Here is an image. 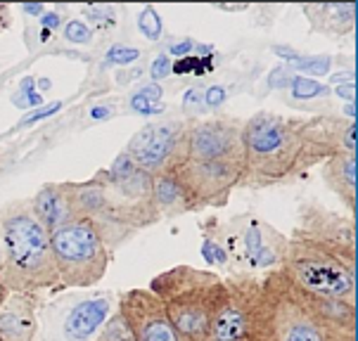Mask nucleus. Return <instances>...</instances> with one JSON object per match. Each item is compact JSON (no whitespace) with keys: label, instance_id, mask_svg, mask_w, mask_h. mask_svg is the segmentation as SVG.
<instances>
[{"label":"nucleus","instance_id":"obj_16","mask_svg":"<svg viewBox=\"0 0 358 341\" xmlns=\"http://www.w3.org/2000/svg\"><path fill=\"white\" fill-rule=\"evenodd\" d=\"M301 10H304L313 34H325L332 38H344V36L354 34L356 3H311Z\"/></svg>","mask_w":358,"mask_h":341},{"label":"nucleus","instance_id":"obj_34","mask_svg":"<svg viewBox=\"0 0 358 341\" xmlns=\"http://www.w3.org/2000/svg\"><path fill=\"white\" fill-rule=\"evenodd\" d=\"M8 296H10V291L3 287V282H0V306H3V303H5V298H8Z\"/></svg>","mask_w":358,"mask_h":341},{"label":"nucleus","instance_id":"obj_27","mask_svg":"<svg viewBox=\"0 0 358 341\" xmlns=\"http://www.w3.org/2000/svg\"><path fill=\"white\" fill-rule=\"evenodd\" d=\"M202 100H204V88L202 85H195V88H190L185 93V97H183V107L190 112V109H195V107H199L202 105Z\"/></svg>","mask_w":358,"mask_h":341},{"label":"nucleus","instance_id":"obj_20","mask_svg":"<svg viewBox=\"0 0 358 341\" xmlns=\"http://www.w3.org/2000/svg\"><path fill=\"white\" fill-rule=\"evenodd\" d=\"M289 88H292V95L296 100H313V97H323V95H330V88L318 81H311V78H304V76H294L289 81Z\"/></svg>","mask_w":358,"mask_h":341},{"label":"nucleus","instance_id":"obj_31","mask_svg":"<svg viewBox=\"0 0 358 341\" xmlns=\"http://www.w3.org/2000/svg\"><path fill=\"white\" fill-rule=\"evenodd\" d=\"M337 95H339V97L347 95V100H354V81H351V83L347 85V88H344V85H339V88H337Z\"/></svg>","mask_w":358,"mask_h":341},{"label":"nucleus","instance_id":"obj_15","mask_svg":"<svg viewBox=\"0 0 358 341\" xmlns=\"http://www.w3.org/2000/svg\"><path fill=\"white\" fill-rule=\"evenodd\" d=\"M38 294H10L0 306V341L38 339Z\"/></svg>","mask_w":358,"mask_h":341},{"label":"nucleus","instance_id":"obj_32","mask_svg":"<svg viewBox=\"0 0 358 341\" xmlns=\"http://www.w3.org/2000/svg\"><path fill=\"white\" fill-rule=\"evenodd\" d=\"M41 22H43L45 27H57V24H59L57 15H52V12H50V15H45V17H43V20H41Z\"/></svg>","mask_w":358,"mask_h":341},{"label":"nucleus","instance_id":"obj_28","mask_svg":"<svg viewBox=\"0 0 358 341\" xmlns=\"http://www.w3.org/2000/svg\"><path fill=\"white\" fill-rule=\"evenodd\" d=\"M10 24H12V8L5 3H0V34L8 31Z\"/></svg>","mask_w":358,"mask_h":341},{"label":"nucleus","instance_id":"obj_26","mask_svg":"<svg viewBox=\"0 0 358 341\" xmlns=\"http://www.w3.org/2000/svg\"><path fill=\"white\" fill-rule=\"evenodd\" d=\"M171 71H173V66H171V57H169V55H159V57L152 62V78H155V81L166 78Z\"/></svg>","mask_w":358,"mask_h":341},{"label":"nucleus","instance_id":"obj_4","mask_svg":"<svg viewBox=\"0 0 358 341\" xmlns=\"http://www.w3.org/2000/svg\"><path fill=\"white\" fill-rule=\"evenodd\" d=\"M76 197L81 216L93 221L109 252L162 221L152 202V175L138 168L126 152L90 180L76 182Z\"/></svg>","mask_w":358,"mask_h":341},{"label":"nucleus","instance_id":"obj_10","mask_svg":"<svg viewBox=\"0 0 358 341\" xmlns=\"http://www.w3.org/2000/svg\"><path fill=\"white\" fill-rule=\"evenodd\" d=\"M109 291L83 296H59L38 308V334L43 341H93L112 315Z\"/></svg>","mask_w":358,"mask_h":341},{"label":"nucleus","instance_id":"obj_13","mask_svg":"<svg viewBox=\"0 0 358 341\" xmlns=\"http://www.w3.org/2000/svg\"><path fill=\"white\" fill-rule=\"evenodd\" d=\"M117 313L136 341H180L162 301L148 287L121 291L117 298Z\"/></svg>","mask_w":358,"mask_h":341},{"label":"nucleus","instance_id":"obj_17","mask_svg":"<svg viewBox=\"0 0 358 341\" xmlns=\"http://www.w3.org/2000/svg\"><path fill=\"white\" fill-rule=\"evenodd\" d=\"M320 178L332 192L339 197V202L347 206L349 216L354 218L356 202H358V187H356V154L354 152H337L330 157L323 168H320Z\"/></svg>","mask_w":358,"mask_h":341},{"label":"nucleus","instance_id":"obj_23","mask_svg":"<svg viewBox=\"0 0 358 341\" xmlns=\"http://www.w3.org/2000/svg\"><path fill=\"white\" fill-rule=\"evenodd\" d=\"M138 57H141V50H138V48H129V45H114L107 50V59L114 64H129Z\"/></svg>","mask_w":358,"mask_h":341},{"label":"nucleus","instance_id":"obj_2","mask_svg":"<svg viewBox=\"0 0 358 341\" xmlns=\"http://www.w3.org/2000/svg\"><path fill=\"white\" fill-rule=\"evenodd\" d=\"M280 268L313 294L356 301V223L315 199L299 204Z\"/></svg>","mask_w":358,"mask_h":341},{"label":"nucleus","instance_id":"obj_6","mask_svg":"<svg viewBox=\"0 0 358 341\" xmlns=\"http://www.w3.org/2000/svg\"><path fill=\"white\" fill-rule=\"evenodd\" d=\"M180 341H209L211 325L228 296L226 277L195 266H173L150 280Z\"/></svg>","mask_w":358,"mask_h":341},{"label":"nucleus","instance_id":"obj_33","mask_svg":"<svg viewBox=\"0 0 358 341\" xmlns=\"http://www.w3.org/2000/svg\"><path fill=\"white\" fill-rule=\"evenodd\" d=\"M27 12H34V15H43V5H24Z\"/></svg>","mask_w":358,"mask_h":341},{"label":"nucleus","instance_id":"obj_29","mask_svg":"<svg viewBox=\"0 0 358 341\" xmlns=\"http://www.w3.org/2000/svg\"><path fill=\"white\" fill-rule=\"evenodd\" d=\"M138 95H141L143 100L152 102V100H159V97H162V88H159V85H145V88Z\"/></svg>","mask_w":358,"mask_h":341},{"label":"nucleus","instance_id":"obj_25","mask_svg":"<svg viewBox=\"0 0 358 341\" xmlns=\"http://www.w3.org/2000/svg\"><path fill=\"white\" fill-rule=\"evenodd\" d=\"M226 97H228V93H226V88L223 85H209V88L204 90V105L206 107H211V109H216V107H221L223 102H226Z\"/></svg>","mask_w":358,"mask_h":341},{"label":"nucleus","instance_id":"obj_19","mask_svg":"<svg viewBox=\"0 0 358 341\" xmlns=\"http://www.w3.org/2000/svg\"><path fill=\"white\" fill-rule=\"evenodd\" d=\"M93 341H136V339L131 337L129 327L124 325L121 315L114 310V313L105 320V325L100 327V332L93 337Z\"/></svg>","mask_w":358,"mask_h":341},{"label":"nucleus","instance_id":"obj_18","mask_svg":"<svg viewBox=\"0 0 358 341\" xmlns=\"http://www.w3.org/2000/svg\"><path fill=\"white\" fill-rule=\"evenodd\" d=\"M152 202H155L157 213H159V218H173V216L190 213L187 199L173 173L152 175Z\"/></svg>","mask_w":358,"mask_h":341},{"label":"nucleus","instance_id":"obj_12","mask_svg":"<svg viewBox=\"0 0 358 341\" xmlns=\"http://www.w3.org/2000/svg\"><path fill=\"white\" fill-rule=\"evenodd\" d=\"M226 284L228 296L211 325L209 341H250L259 301V275H233Z\"/></svg>","mask_w":358,"mask_h":341},{"label":"nucleus","instance_id":"obj_35","mask_svg":"<svg viewBox=\"0 0 358 341\" xmlns=\"http://www.w3.org/2000/svg\"><path fill=\"white\" fill-rule=\"evenodd\" d=\"M0 259H3V249H0Z\"/></svg>","mask_w":358,"mask_h":341},{"label":"nucleus","instance_id":"obj_11","mask_svg":"<svg viewBox=\"0 0 358 341\" xmlns=\"http://www.w3.org/2000/svg\"><path fill=\"white\" fill-rule=\"evenodd\" d=\"M190 121L192 119H164L143 126L129 140L124 152L148 175L173 173L185 154Z\"/></svg>","mask_w":358,"mask_h":341},{"label":"nucleus","instance_id":"obj_9","mask_svg":"<svg viewBox=\"0 0 358 341\" xmlns=\"http://www.w3.org/2000/svg\"><path fill=\"white\" fill-rule=\"evenodd\" d=\"M50 249L59 289H88L105 277L112 252L86 216L74 218L50 233Z\"/></svg>","mask_w":358,"mask_h":341},{"label":"nucleus","instance_id":"obj_22","mask_svg":"<svg viewBox=\"0 0 358 341\" xmlns=\"http://www.w3.org/2000/svg\"><path fill=\"white\" fill-rule=\"evenodd\" d=\"M330 64L332 59L327 55H313V57H299L296 62H292L294 69L299 71H306V74H313V76H325L330 71Z\"/></svg>","mask_w":358,"mask_h":341},{"label":"nucleus","instance_id":"obj_1","mask_svg":"<svg viewBox=\"0 0 358 341\" xmlns=\"http://www.w3.org/2000/svg\"><path fill=\"white\" fill-rule=\"evenodd\" d=\"M349 121L332 114L292 117L275 112H257L245 119V175L240 187H275L323 166L330 157L344 152L342 136Z\"/></svg>","mask_w":358,"mask_h":341},{"label":"nucleus","instance_id":"obj_14","mask_svg":"<svg viewBox=\"0 0 358 341\" xmlns=\"http://www.w3.org/2000/svg\"><path fill=\"white\" fill-rule=\"evenodd\" d=\"M36 221H38L48 233H55L74 218H81L76 197V182H48L29 199Z\"/></svg>","mask_w":358,"mask_h":341},{"label":"nucleus","instance_id":"obj_3","mask_svg":"<svg viewBox=\"0 0 358 341\" xmlns=\"http://www.w3.org/2000/svg\"><path fill=\"white\" fill-rule=\"evenodd\" d=\"M245 119L218 114L211 119H192L187 131L185 154L173 175L183 190L190 211L226 206L245 175Z\"/></svg>","mask_w":358,"mask_h":341},{"label":"nucleus","instance_id":"obj_8","mask_svg":"<svg viewBox=\"0 0 358 341\" xmlns=\"http://www.w3.org/2000/svg\"><path fill=\"white\" fill-rule=\"evenodd\" d=\"M206 225L211 230L204 228V237L221 245L226 266L233 268L235 275H261L280 268L287 237L257 213H238L226 223L209 221Z\"/></svg>","mask_w":358,"mask_h":341},{"label":"nucleus","instance_id":"obj_5","mask_svg":"<svg viewBox=\"0 0 358 341\" xmlns=\"http://www.w3.org/2000/svg\"><path fill=\"white\" fill-rule=\"evenodd\" d=\"M0 282L10 294L59 289L50 233L36 221L29 199L0 206Z\"/></svg>","mask_w":358,"mask_h":341},{"label":"nucleus","instance_id":"obj_21","mask_svg":"<svg viewBox=\"0 0 358 341\" xmlns=\"http://www.w3.org/2000/svg\"><path fill=\"white\" fill-rule=\"evenodd\" d=\"M138 29H141L145 38H150V41L162 38V20L155 8H143L141 17H138Z\"/></svg>","mask_w":358,"mask_h":341},{"label":"nucleus","instance_id":"obj_24","mask_svg":"<svg viewBox=\"0 0 358 341\" xmlns=\"http://www.w3.org/2000/svg\"><path fill=\"white\" fill-rule=\"evenodd\" d=\"M64 36H66L69 41H74V43H88L90 38H93V31H90V29H88L83 22L71 20L69 24H66Z\"/></svg>","mask_w":358,"mask_h":341},{"label":"nucleus","instance_id":"obj_7","mask_svg":"<svg viewBox=\"0 0 358 341\" xmlns=\"http://www.w3.org/2000/svg\"><path fill=\"white\" fill-rule=\"evenodd\" d=\"M250 341H335L313 306L311 291L282 268L259 275V301Z\"/></svg>","mask_w":358,"mask_h":341},{"label":"nucleus","instance_id":"obj_30","mask_svg":"<svg viewBox=\"0 0 358 341\" xmlns=\"http://www.w3.org/2000/svg\"><path fill=\"white\" fill-rule=\"evenodd\" d=\"M192 45H195V43H192V41L176 43V45H171V55H173V57H180V55L190 52V50H192Z\"/></svg>","mask_w":358,"mask_h":341}]
</instances>
